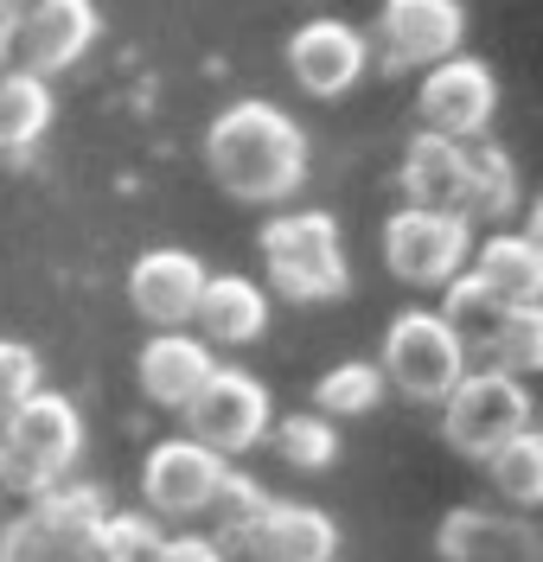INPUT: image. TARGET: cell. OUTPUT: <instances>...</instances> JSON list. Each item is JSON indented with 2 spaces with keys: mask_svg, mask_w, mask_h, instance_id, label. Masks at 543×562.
Listing matches in <instances>:
<instances>
[{
  "mask_svg": "<svg viewBox=\"0 0 543 562\" xmlns=\"http://www.w3.org/2000/svg\"><path fill=\"white\" fill-rule=\"evenodd\" d=\"M467 38L461 0H384L377 7V58L391 70H429L454 58Z\"/></svg>",
  "mask_w": 543,
  "mask_h": 562,
  "instance_id": "8fae6325",
  "label": "cell"
},
{
  "mask_svg": "<svg viewBox=\"0 0 543 562\" xmlns=\"http://www.w3.org/2000/svg\"><path fill=\"white\" fill-rule=\"evenodd\" d=\"M230 473V460H217L212 448H199L192 435H173V441H154L142 460V498H147V518H205L217 480Z\"/></svg>",
  "mask_w": 543,
  "mask_h": 562,
  "instance_id": "30bf717a",
  "label": "cell"
},
{
  "mask_svg": "<svg viewBox=\"0 0 543 562\" xmlns=\"http://www.w3.org/2000/svg\"><path fill=\"white\" fill-rule=\"evenodd\" d=\"M467 276L486 301H499L506 314H524V307H543V249L538 237H511V231H493L479 237L467 256Z\"/></svg>",
  "mask_w": 543,
  "mask_h": 562,
  "instance_id": "2e32d148",
  "label": "cell"
},
{
  "mask_svg": "<svg viewBox=\"0 0 543 562\" xmlns=\"http://www.w3.org/2000/svg\"><path fill=\"white\" fill-rule=\"evenodd\" d=\"M237 543L256 562H339V525L320 505H301V498H269L262 518Z\"/></svg>",
  "mask_w": 543,
  "mask_h": 562,
  "instance_id": "9a60e30c",
  "label": "cell"
},
{
  "mask_svg": "<svg viewBox=\"0 0 543 562\" xmlns=\"http://www.w3.org/2000/svg\"><path fill=\"white\" fill-rule=\"evenodd\" d=\"M499 109V83L479 58H441V65L422 70V90H416V115H422V135H441L454 147L479 140V128L493 122Z\"/></svg>",
  "mask_w": 543,
  "mask_h": 562,
  "instance_id": "9c48e42d",
  "label": "cell"
},
{
  "mask_svg": "<svg viewBox=\"0 0 543 562\" xmlns=\"http://www.w3.org/2000/svg\"><path fill=\"white\" fill-rule=\"evenodd\" d=\"M205 262L192 249H147L128 269V307L154 326V333H185L205 294Z\"/></svg>",
  "mask_w": 543,
  "mask_h": 562,
  "instance_id": "7c38bea8",
  "label": "cell"
},
{
  "mask_svg": "<svg viewBox=\"0 0 543 562\" xmlns=\"http://www.w3.org/2000/svg\"><path fill=\"white\" fill-rule=\"evenodd\" d=\"M52 128V83L33 70H7L0 77V154H26Z\"/></svg>",
  "mask_w": 543,
  "mask_h": 562,
  "instance_id": "7402d4cb",
  "label": "cell"
},
{
  "mask_svg": "<svg viewBox=\"0 0 543 562\" xmlns=\"http://www.w3.org/2000/svg\"><path fill=\"white\" fill-rule=\"evenodd\" d=\"M467 346L454 339V326L434 314V307H403L391 326H384V384L403 390L409 403H441L448 390L467 378Z\"/></svg>",
  "mask_w": 543,
  "mask_h": 562,
  "instance_id": "8992f818",
  "label": "cell"
},
{
  "mask_svg": "<svg viewBox=\"0 0 543 562\" xmlns=\"http://www.w3.org/2000/svg\"><path fill=\"white\" fill-rule=\"evenodd\" d=\"M486 473H493V486L506 492L511 512H538L543 505V435L538 428H524V435H511L499 454L486 460Z\"/></svg>",
  "mask_w": 543,
  "mask_h": 562,
  "instance_id": "cb8c5ba5",
  "label": "cell"
},
{
  "mask_svg": "<svg viewBox=\"0 0 543 562\" xmlns=\"http://www.w3.org/2000/svg\"><path fill=\"white\" fill-rule=\"evenodd\" d=\"M269 435H275V454L289 460L294 473H326L332 460H339V422H326V416H282V422H269Z\"/></svg>",
  "mask_w": 543,
  "mask_h": 562,
  "instance_id": "d4e9b609",
  "label": "cell"
},
{
  "mask_svg": "<svg viewBox=\"0 0 543 562\" xmlns=\"http://www.w3.org/2000/svg\"><path fill=\"white\" fill-rule=\"evenodd\" d=\"M109 498L97 486H52L0 530V562H122L109 550Z\"/></svg>",
  "mask_w": 543,
  "mask_h": 562,
  "instance_id": "3957f363",
  "label": "cell"
},
{
  "mask_svg": "<svg viewBox=\"0 0 543 562\" xmlns=\"http://www.w3.org/2000/svg\"><path fill=\"white\" fill-rule=\"evenodd\" d=\"M364 65H371V45L346 20H307L289 38V70L307 97H346L364 77Z\"/></svg>",
  "mask_w": 543,
  "mask_h": 562,
  "instance_id": "5bb4252c",
  "label": "cell"
},
{
  "mask_svg": "<svg viewBox=\"0 0 543 562\" xmlns=\"http://www.w3.org/2000/svg\"><path fill=\"white\" fill-rule=\"evenodd\" d=\"M486 364L506 371V378H531L543 364V307H524V314H506L493 346H486Z\"/></svg>",
  "mask_w": 543,
  "mask_h": 562,
  "instance_id": "4316f807",
  "label": "cell"
},
{
  "mask_svg": "<svg viewBox=\"0 0 543 562\" xmlns=\"http://www.w3.org/2000/svg\"><path fill=\"white\" fill-rule=\"evenodd\" d=\"M103 530H109V550H115L122 562H147L154 550H160V537H167L147 512H109Z\"/></svg>",
  "mask_w": 543,
  "mask_h": 562,
  "instance_id": "f546056e",
  "label": "cell"
},
{
  "mask_svg": "<svg viewBox=\"0 0 543 562\" xmlns=\"http://www.w3.org/2000/svg\"><path fill=\"white\" fill-rule=\"evenodd\" d=\"M473 256V224L454 211L403 205L384 217V269L409 288H448Z\"/></svg>",
  "mask_w": 543,
  "mask_h": 562,
  "instance_id": "ba28073f",
  "label": "cell"
},
{
  "mask_svg": "<svg viewBox=\"0 0 543 562\" xmlns=\"http://www.w3.org/2000/svg\"><path fill=\"white\" fill-rule=\"evenodd\" d=\"M90 38H97V7L90 0H52V7H38L33 20L13 26V45L26 58L20 70H33V77H52V70L77 65L90 52Z\"/></svg>",
  "mask_w": 543,
  "mask_h": 562,
  "instance_id": "e0dca14e",
  "label": "cell"
},
{
  "mask_svg": "<svg viewBox=\"0 0 543 562\" xmlns=\"http://www.w3.org/2000/svg\"><path fill=\"white\" fill-rule=\"evenodd\" d=\"M38 7H52V0H0V26H7V33H13V26H20V20H33Z\"/></svg>",
  "mask_w": 543,
  "mask_h": 562,
  "instance_id": "1f68e13d",
  "label": "cell"
},
{
  "mask_svg": "<svg viewBox=\"0 0 543 562\" xmlns=\"http://www.w3.org/2000/svg\"><path fill=\"white\" fill-rule=\"evenodd\" d=\"M199 339L205 346H256L269 333V294L262 281L250 276H205V294H199Z\"/></svg>",
  "mask_w": 543,
  "mask_h": 562,
  "instance_id": "d6986e66",
  "label": "cell"
},
{
  "mask_svg": "<svg viewBox=\"0 0 543 562\" xmlns=\"http://www.w3.org/2000/svg\"><path fill=\"white\" fill-rule=\"evenodd\" d=\"M212 364L217 358L205 339H192V333H154L142 346V358H135V378H142L154 409H173L180 416L185 403H192V390L212 378Z\"/></svg>",
  "mask_w": 543,
  "mask_h": 562,
  "instance_id": "ac0fdd59",
  "label": "cell"
},
{
  "mask_svg": "<svg viewBox=\"0 0 543 562\" xmlns=\"http://www.w3.org/2000/svg\"><path fill=\"white\" fill-rule=\"evenodd\" d=\"M180 416H185V435H192L199 448H212L217 460H237L269 435L275 403H269L262 378L237 371V364H212V378L192 390V403H185Z\"/></svg>",
  "mask_w": 543,
  "mask_h": 562,
  "instance_id": "52a82bcc",
  "label": "cell"
},
{
  "mask_svg": "<svg viewBox=\"0 0 543 562\" xmlns=\"http://www.w3.org/2000/svg\"><path fill=\"white\" fill-rule=\"evenodd\" d=\"M434 557L448 562H543V530L524 512L461 505L434 525Z\"/></svg>",
  "mask_w": 543,
  "mask_h": 562,
  "instance_id": "4fadbf2b",
  "label": "cell"
},
{
  "mask_svg": "<svg viewBox=\"0 0 543 562\" xmlns=\"http://www.w3.org/2000/svg\"><path fill=\"white\" fill-rule=\"evenodd\" d=\"M441 319L454 326V339H461V346H467V358H473V351L493 346V333H499L506 307H499V301H486V294L473 288V276L461 269V276L448 281V307H441Z\"/></svg>",
  "mask_w": 543,
  "mask_h": 562,
  "instance_id": "484cf974",
  "label": "cell"
},
{
  "mask_svg": "<svg viewBox=\"0 0 543 562\" xmlns=\"http://www.w3.org/2000/svg\"><path fill=\"white\" fill-rule=\"evenodd\" d=\"M77 454H83V416L58 390H33L13 416L0 422V486L7 492L38 498V492L65 486Z\"/></svg>",
  "mask_w": 543,
  "mask_h": 562,
  "instance_id": "7a4b0ae2",
  "label": "cell"
},
{
  "mask_svg": "<svg viewBox=\"0 0 543 562\" xmlns=\"http://www.w3.org/2000/svg\"><path fill=\"white\" fill-rule=\"evenodd\" d=\"M205 167L237 205H282L307 186V135L289 109L244 97L205 128Z\"/></svg>",
  "mask_w": 543,
  "mask_h": 562,
  "instance_id": "6da1fadb",
  "label": "cell"
},
{
  "mask_svg": "<svg viewBox=\"0 0 543 562\" xmlns=\"http://www.w3.org/2000/svg\"><path fill=\"white\" fill-rule=\"evenodd\" d=\"M262 505H269V492L256 486L250 473H237V467H230V473L217 480L212 505H205V518L217 525V543H224V537H244V530L262 518Z\"/></svg>",
  "mask_w": 543,
  "mask_h": 562,
  "instance_id": "83f0119b",
  "label": "cell"
},
{
  "mask_svg": "<svg viewBox=\"0 0 543 562\" xmlns=\"http://www.w3.org/2000/svg\"><path fill=\"white\" fill-rule=\"evenodd\" d=\"M262 269L269 288L289 301H339L352 288L339 217L332 211H282L262 224Z\"/></svg>",
  "mask_w": 543,
  "mask_h": 562,
  "instance_id": "277c9868",
  "label": "cell"
},
{
  "mask_svg": "<svg viewBox=\"0 0 543 562\" xmlns=\"http://www.w3.org/2000/svg\"><path fill=\"white\" fill-rule=\"evenodd\" d=\"M7 52H13V33H7V26H0V65H7Z\"/></svg>",
  "mask_w": 543,
  "mask_h": 562,
  "instance_id": "d6a6232c",
  "label": "cell"
},
{
  "mask_svg": "<svg viewBox=\"0 0 543 562\" xmlns=\"http://www.w3.org/2000/svg\"><path fill=\"white\" fill-rule=\"evenodd\" d=\"M518 205V167L506 147L493 140H467L461 147V192H454V217L467 224H499Z\"/></svg>",
  "mask_w": 543,
  "mask_h": 562,
  "instance_id": "ffe728a7",
  "label": "cell"
},
{
  "mask_svg": "<svg viewBox=\"0 0 543 562\" xmlns=\"http://www.w3.org/2000/svg\"><path fill=\"white\" fill-rule=\"evenodd\" d=\"M33 390H45V371H38V351L20 346V339H0V422L13 416Z\"/></svg>",
  "mask_w": 543,
  "mask_h": 562,
  "instance_id": "f1b7e54d",
  "label": "cell"
},
{
  "mask_svg": "<svg viewBox=\"0 0 543 562\" xmlns=\"http://www.w3.org/2000/svg\"><path fill=\"white\" fill-rule=\"evenodd\" d=\"M147 562H230V557H224V543L212 530H180V537H160V550Z\"/></svg>",
  "mask_w": 543,
  "mask_h": 562,
  "instance_id": "4dcf8cb0",
  "label": "cell"
},
{
  "mask_svg": "<svg viewBox=\"0 0 543 562\" xmlns=\"http://www.w3.org/2000/svg\"><path fill=\"white\" fill-rule=\"evenodd\" d=\"M403 192L409 205H429V211H454V192H461V147L441 135H416L403 147Z\"/></svg>",
  "mask_w": 543,
  "mask_h": 562,
  "instance_id": "44dd1931",
  "label": "cell"
},
{
  "mask_svg": "<svg viewBox=\"0 0 543 562\" xmlns=\"http://www.w3.org/2000/svg\"><path fill=\"white\" fill-rule=\"evenodd\" d=\"M524 428H531V390L524 378H506L493 364H467V378L441 396V441L461 460L486 467Z\"/></svg>",
  "mask_w": 543,
  "mask_h": 562,
  "instance_id": "5b68a950",
  "label": "cell"
},
{
  "mask_svg": "<svg viewBox=\"0 0 543 562\" xmlns=\"http://www.w3.org/2000/svg\"><path fill=\"white\" fill-rule=\"evenodd\" d=\"M384 371L377 364H364V358H346V364H332L320 371V384H314V416L326 422H346V416H371L377 403H384Z\"/></svg>",
  "mask_w": 543,
  "mask_h": 562,
  "instance_id": "603a6c76",
  "label": "cell"
}]
</instances>
